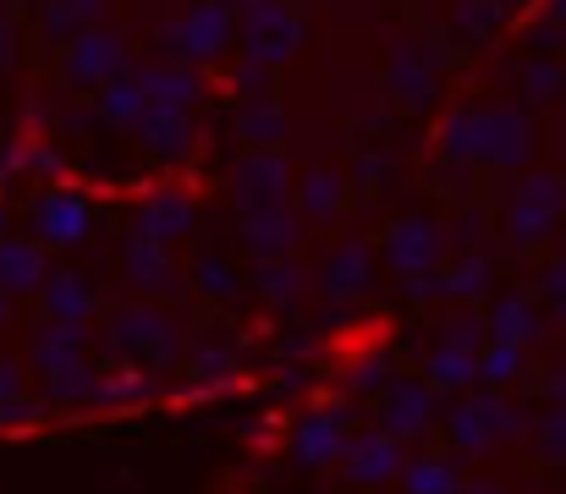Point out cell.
<instances>
[{"instance_id":"obj_1","label":"cell","mask_w":566,"mask_h":494,"mask_svg":"<svg viewBox=\"0 0 566 494\" xmlns=\"http://www.w3.org/2000/svg\"><path fill=\"white\" fill-rule=\"evenodd\" d=\"M385 259H390V270L418 275V270H429V264L440 259V231H434L429 220H401V225L390 231V242H385Z\"/></svg>"},{"instance_id":"obj_2","label":"cell","mask_w":566,"mask_h":494,"mask_svg":"<svg viewBox=\"0 0 566 494\" xmlns=\"http://www.w3.org/2000/svg\"><path fill=\"white\" fill-rule=\"evenodd\" d=\"M451 429H457V440H462L468 451H490L495 440L517 434V423H512V407H501V401H473V407H457Z\"/></svg>"},{"instance_id":"obj_3","label":"cell","mask_w":566,"mask_h":494,"mask_svg":"<svg viewBox=\"0 0 566 494\" xmlns=\"http://www.w3.org/2000/svg\"><path fill=\"white\" fill-rule=\"evenodd\" d=\"M88 231V198L83 192H50L39 203V237L44 242H77Z\"/></svg>"},{"instance_id":"obj_4","label":"cell","mask_w":566,"mask_h":494,"mask_svg":"<svg viewBox=\"0 0 566 494\" xmlns=\"http://www.w3.org/2000/svg\"><path fill=\"white\" fill-rule=\"evenodd\" d=\"M429 390L423 385H396V390H385V401H379V418H385V429L390 434H423L429 429Z\"/></svg>"},{"instance_id":"obj_5","label":"cell","mask_w":566,"mask_h":494,"mask_svg":"<svg viewBox=\"0 0 566 494\" xmlns=\"http://www.w3.org/2000/svg\"><path fill=\"white\" fill-rule=\"evenodd\" d=\"M122 72V44L111 33H83L77 50H72V77L77 83H105Z\"/></svg>"},{"instance_id":"obj_6","label":"cell","mask_w":566,"mask_h":494,"mask_svg":"<svg viewBox=\"0 0 566 494\" xmlns=\"http://www.w3.org/2000/svg\"><path fill=\"white\" fill-rule=\"evenodd\" d=\"M401 467V451H396V440L379 429V434H364L353 451H347V473L353 479H364V484H375V479H390Z\"/></svg>"},{"instance_id":"obj_7","label":"cell","mask_w":566,"mask_h":494,"mask_svg":"<svg viewBox=\"0 0 566 494\" xmlns=\"http://www.w3.org/2000/svg\"><path fill=\"white\" fill-rule=\"evenodd\" d=\"M551 192H562L551 176H534V181L523 187V203L512 209V231H517V237H545V225L562 214V203H545Z\"/></svg>"},{"instance_id":"obj_8","label":"cell","mask_w":566,"mask_h":494,"mask_svg":"<svg viewBox=\"0 0 566 494\" xmlns=\"http://www.w3.org/2000/svg\"><path fill=\"white\" fill-rule=\"evenodd\" d=\"M281 187H286V170L275 165V155H259V160L242 165L237 176V198L248 209H264V203H281Z\"/></svg>"},{"instance_id":"obj_9","label":"cell","mask_w":566,"mask_h":494,"mask_svg":"<svg viewBox=\"0 0 566 494\" xmlns=\"http://www.w3.org/2000/svg\"><path fill=\"white\" fill-rule=\"evenodd\" d=\"M342 423H331V418H308V423H297V456L308 462V467H325V462H336L342 456Z\"/></svg>"},{"instance_id":"obj_10","label":"cell","mask_w":566,"mask_h":494,"mask_svg":"<svg viewBox=\"0 0 566 494\" xmlns=\"http://www.w3.org/2000/svg\"><path fill=\"white\" fill-rule=\"evenodd\" d=\"M39 275H44L39 248H22V242H6L0 248V292H33Z\"/></svg>"},{"instance_id":"obj_11","label":"cell","mask_w":566,"mask_h":494,"mask_svg":"<svg viewBox=\"0 0 566 494\" xmlns=\"http://www.w3.org/2000/svg\"><path fill=\"white\" fill-rule=\"evenodd\" d=\"M248 242H253L259 253H281V248L292 242V214H286L281 203L253 209V220H248Z\"/></svg>"},{"instance_id":"obj_12","label":"cell","mask_w":566,"mask_h":494,"mask_svg":"<svg viewBox=\"0 0 566 494\" xmlns=\"http://www.w3.org/2000/svg\"><path fill=\"white\" fill-rule=\"evenodd\" d=\"M226 28H231V17H226L220 6H198L188 17V33H182V39H188L192 55H214V50L226 44Z\"/></svg>"},{"instance_id":"obj_13","label":"cell","mask_w":566,"mask_h":494,"mask_svg":"<svg viewBox=\"0 0 566 494\" xmlns=\"http://www.w3.org/2000/svg\"><path fill=\"white\" fill-rule=\"evenodd\" d=\"M429 379H434V385H446V390H462L468 379H479V357H473L468 346H446V351H434Z\"/></svg>"},{"instance_id":"obj_14","label":"cell","mask_w":566,"mask_h":494,"mask_svg":"<svg viewBox=\"0 0 566 494\" xmlns=\"http://www.w3.org/2000/svg\"><path fill=\"white\" fill-rule=\"evenodd\" d=\"M369 286V253L364 248H347L336 264H331V292L336 297H358Z\"/></svg>"},{"instance_id":"obj_15","label":"cell","mask_w":566,"mask_h":494,"mask_svg":"<svg viewBox=\"0 0 566 494\" xmlns=\"http://www.w3.org/2000/svg\"><path fill=\"white\" fill-rule=\"evenodd\" d=\"M88 303H94V297H88V286H83L77 275H55V281H50V314H55V319H83Z\"/></svg>"},{"instance_id":"obj_16","label":"cell","mask_w":566,"mask_h":494,"mask_svg":"<svg viewBox=\"0 0 566 494\" xmlns=\"http://www.w3.org/2000/svg\"><path fill=\"white\" fill-rule=\"evenodd\" d=\"M534 329L539 325H534V314H528L523 303H501L495 319H490V335H495V340H512V346H528Z\"/></svg>"},{"instance_id":"obj_17","label":"cell","mask_w":566,"mask_h":494,"mask_svg":"<svg viewBox=\"0 0 566 494\" xmlns=\"http://www.w3.org/2000/svg\"><path fill=\"white\" fill-rule=\"evenodd\" d=\"M407 484H412V490H457L462 479L451 473L446 456H434V462H418V473H407Z\"/></svg>"},{"instance_id":"obj_18","label":"cell","mask_w":566,"mask_h":494,"mask_svg":"<svg viewBox=\"0 0 566 494\" xmlns=\"http://www.w3.org/2000/svg\"><path fill=\"white\" fill-rule=\"evenodd\" d=\"M517 362H523V346H512V340H501V346H495V351H490V357L479 362V374L501 385V379H506V374H512Z\"/></svg>"},{"instance_id":"obj_19","label":"cell","mask_w":566,"mask_h":494,"mask_svg":"<svg viewBox=\"0 0 566 494\" xmlns=\"http://www.w3.org/2000/svg\"><path fill=\"white\" fill-rule=\"evenodd\" d=\"M331 192H336V181H331V176H314V181H308V209H314V214H331V203H325Z\"/></svg>"},{"instance_id":"obj_20","label":"cell","mask_w":566,"mask_h":494,"mask_svg":"<svg viewBox=\"0 0 566 494\" xmlns=\"http://www.w3.org/2000/svg\"><path fill=\"white\" fill-rule=\"evenodd\" d=\"M545 445H551L556 456H562V451H566V412H556V418L545 423Z\"/></svg>"},{"instance_id":"obj_21","label":"cell","mask_w":566,"mask_h":494,"mask_svg":"<svg viewBox=\"0 0 566 494\" xmlns=\"http://www.w3.org/2000/svg\"><path fill=\"white\" fill-rule=\"evenodd\" d=\"M545 286H551V303L566 314V264H556V270H551V281H545Z\"/></svg>"},{"instance_id":"obj_22","label":"cell","mask_w":566,"mask_h":494,"mask_svg":"<svg viewBox=\"0 0 566 494\" xmlns=\"http://www.w3.org/2000/svg\"><path fill=\"white\" fill-rule=\"evenodd\" d=\"M6 396H17V368H11V362H0V401H6Z\"/></svg>"},{"instance_id":"obj_23","label":"cell","mask_w":566,"mask_h":494,"mask_svg":"<svg viewBox=\"0 0 566 494\" xmlns=\"http://www.w3.org/2000/svg\"><path fill=\"white\" fill-rule=\"evenodd\" d=\"M556 11H562V17H566V0H556Z\"/></svg>"},{"instance_id":"obj_24","label":"cell","mask_w":566,"mask_h":494,"mask_svg":"<svg viewBox=\"0 0 566 494\" xmlns=\"http://www.w3.org/2000/svg\"><path fill=\"white\" fill-rule=\"evenodd\" d=\"M0 314H6V303H0Z\"/></svg>"},{"instance_id":"obj_25","label":"cell","mask_w":566,"mask_h":494,"mask_svg":"<svg viewBox=\"0 0 566 494\" xmlns=\"http://www.w3.org/2000/svg\"><path fill=\"white\" fill-rule=\"evenodd\" d=\"M0 220H6V214H0Z\"/></svg>"}]
</instances>
